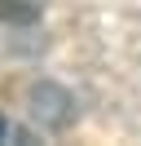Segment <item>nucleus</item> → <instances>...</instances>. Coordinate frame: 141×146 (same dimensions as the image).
Masks as SVG:
<instances>
[{"instance_id": "f257e3e1", "label": "nucleus", "mask_w": 141, "mask_h": 146, "mask_svg": "<svg viewBox=\"0 0 141 146\" xmlns=\"http://www.w3.org/2000/svg\"><path fill=\"white\" fill-rule=\"evenodd\" d=\"M31 102H35V106H31L35 119H49V124H66V119H70V111H66L70 98L62 89H53V84H40V89L31 93Z\"/></svg>"}, {"instance_id": "f03ea898", "label": "nucleus", "mask_w": 141, "mask_h": 146, "mask_svg": "<svg viewBox=\"0 0 141 146\" xmlns=\"http://www.w3.org/2000/svg\"><path fill=\"white\" fill-rule=\"evenodd\" d=\"M40 13H44V0H0V22L26 27V22H35Z\"/></svg>"}, {"instance_id": "7ed1b4c3", "label": "nucleus", "mask_w": 141, "mask_h": 146, "mask_svg": "<svg viewBox=\"0 0 141 146\" xmlns=\"http://www.w3.org/2000/svg\"><path fill=\"white\" fill-rule=\"evenodd\" d=\"M5 133H9V119H5V115H0V137H5Z\"/></svg>"}]
</instances>
